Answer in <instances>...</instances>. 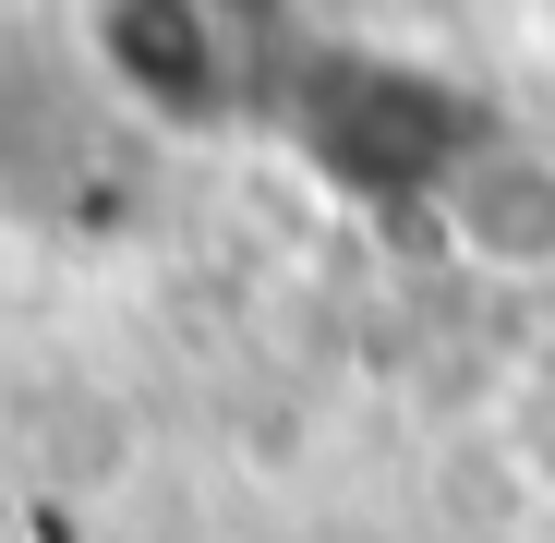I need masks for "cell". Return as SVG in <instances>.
<instances>
[{
  "label": "cell",
  "mask_w": 555,
  "mask_h": 543,
  "mask_svg": "<svg viewBox=\"0 0 555 543\" xmlns=\"http://www.w3.org/2000/svg\"><path fill=\"white\" fill-rule=\"evenodd\" d=\"M435 230L459 242V266H495V279H555V157L483 133L435 181Z\"/></svg>",
  "instance_id": "cell-1"
}]
</instances>
